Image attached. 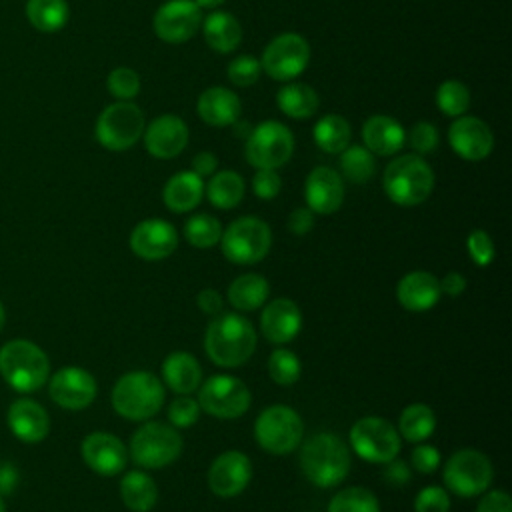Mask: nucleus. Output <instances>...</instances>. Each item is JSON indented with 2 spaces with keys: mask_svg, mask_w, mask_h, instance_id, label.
<instances>
[{
  "mask_svg": "<svg viewBox=\"0 0 512 512\" xmlns=\"http://www.w3.org/2000/svg\"><path fill=\"white\" fill-rule=\"evenodd\" d=\"M204 348L214 364L236 368L254 354L256 330L248 318L222 310L206 328Z\"/></svg>",
  "mask_w": 512,
  "mask_h": 512,
  "instance_id": "obj_1",
  "label": "nucleus"
},
{
  "mask_svg": "<svg viewBox=\"0 0 512 512\" xmlns=\"http://www.w3.org/2000/svg\"><path fill=\"white\" fill-rule=\"evenodd\" d=\"M300 468L314 486L332 488L340 484L350 470V450L336 434H314L300 450Z\"/></svg>",
  "mask_w": 512,
  "mask_h": 512,
  "instance_id": "obj_2",
  "label": "nucleus"
},
{
  "mask_svg": "<svg viewBox=\"0 0 512 512\" xmlns=\"http://www.w3.org/2000/svg\"><path fill=\"white\" fill-rule=\"evenodd\" d=\"M382 188L398 206L422 204L434 190V170L422 156L402 154L386 166Z\"/></svg>",
  "mask_w": 512,
  "mask_h": 512,
  "instance_id": "obj_3",
  "label": "nucleus"
},
{
  "mask_svg": "<svg viewBox=\"0 0 512 512\" xmlns=\"http://www.w3.org/2000/svg\"><path fill=\"white\" fill-rule=\"evenodd\" d=\"M0 374L16 392H34L48 380L50 360L38 344L16 338L0 348Z\"/></svg>",
  "mask_w": 512,
  "mask_h": 512,
  "instance_id": "obj_4",
  "label": "nucleus"
},
{
  "mask_svg": "<svg viewBox=\"0 0 512 512\" xmlns=\"http://www.w3.org/2000/svg\"><path fill=\"white\" fill-rule=\"evenodd\" d=\"M164 404V386L152 372L136 370L118 378L112 390L114 410L128 420H146Z\"/></svg>",
  "mask_w": 512,
  "mask_h": 512,
  "instance_id": "obj_5",
  "label": "nucleus"
},
{
  "mask_svg": "<svg viewBox=\"0 0 512 512\" xmlns=\"http://www.w3.org/2000/svg\"><path fill=\"white\" fill-rule=\"evenodd\" d=\"M144 128L146 118L142 108L132 100H116L96 118L94 136L102 148L124 152L142 138Z\"/></svg>",
  "mask_w": 512,
  "mask_h": 512,
  "instance_id": "obj_6",
  "label": "nucleus"
},
{
  "mask_svg": "<svg viewBox=\"0 0 512 512\" xmlns=\"http://www.w3.org/2000/svg\"><path fill=\"white\" fill-rule=\"evenodd\" d=\"M294 152V134L290 128L278 120H264L252 126L246 144L244 156L250 166L256 170L270 168L276 170L284 166Z\"/></svg>",
  "mask_w": 512,
  "mask_h": 512,
  "instance_id": "obj_7",
  "label": "nucleus"
},
{
  "mask_svg": "<svg viewBox=\"0 0 512 512\" xmlns=\"http://www.w3.org/2000/svg\"><path fill=\"white\" fill-rule=\"evenodd\" d=\"M220 246L222 254L230 262L256 264L268 254L272 246V232L264 220L256 216H242L222 232Z\"/></svg>",
  "mask_w": 512,
  "mask_h": 512,
  "instance_id": "obj_8",
  "label": "nucleus"
},
{
  "mask_svg": "<svg viewBox=\"0 0 512 512\" xmlns=\"http://www.w3.org/2000/svg\"><path fill=\"white\" fill-rule=\"evenodd\" d=\"M304 434L302 418L296 410L284 404L268 406L260 412L254 424V436L258 444L270 454H288L292 452Z\"/></svg>",
  "mask_w": 512,
  "mask_h": 512,
  "instance_id": "obj_9",
  "label": "nucleus"
},
{
  "mask_svg": "<svg viewBox=\"0 0 512 512\" xmlns=\"http://www.w3.org/2000/svg\"><path fill=\"white\" fill-rule=\"evenodd\" d=\"M182 452L178 428L162 422L142 424L130 440V456L144 468H162L174 462Z\"/></svg>",
  "mask_w": 512,
  "mask_h": 512,
  "instance_id": "obj_10",
  "label": "nucleus"
},
{
  "mask_svg": "<svg viewBox=\"0 0 512 512\" xmlns=\"http://www.w3.org/2000/svg\"><path fill=\"white\" fill-rule=\"evenodd\" d=\"M310 62V44L296 32H282L274 36L260 58L262 72L278 82H292Z\"/></svg>",
  "mask_w": 512,
  "mask_h": 512,
  "instance_id": "obj_11",
  "label": "nucleus"
},
{
  "mask_svg": "<svg viewBox=\"0 0 512 512\" xmlns=\"http://www.w3.org/2000/svg\"><path fill=\"white\" fill-rule=\"evenodd\" d=\"M442 478L450 492L464 498L478 496L492 482V464L480 450L464 448L448 458Z\"/></svg>",
  "mask_w": 512,
  "mask_h": 512,
  "instance_id": "obj_12",
  "label": "nucleus"
},
{
  "mask_svg": "<svg viewBox=\"0 0 512 512\" xmlns=\"http://www.w3.org/2000/svg\"><path fill=\"white\" fill-rule=\"evenodd\" d=\"M350 442L354 452L374 464H386L400 452V434L384 418L364 416L350 430Z\"/></svg>",
  "mask_w": 512,
  "mask_h": 512,
  "instance_id": "obj_13",
  "label": "nucleus"
},
{
  "mask_svg": "<svg viewBox=\"0 0 512 512\" xmlns=\"http://www.w3.org/2000/svg\"><path fill=\"white\" fill-rule=\"evenodd\" d=\"M250 390L248 386L230 376V374H214L210 376L198 392L200 410L216 416V418H238L250 408Z\"/></svg>",
  "mask_w": 512,
  "mask_h": 512,
  "instance_id": "obj_14",
  "label": "nucleus"
},
{
  "mask_svg": "<svg viewBox=\"0 0 512 512\" xmlns=\"http://www.w3.org/2000/svg\"><path fill=\"white\" fill-rule=\"evenodd\" d=\"M202 8L194 0H166L152 18L154 34L168 44L194 38L202 26Z\"/></svg>",
  "mask_w": 512,
  "mask_h": 512,
  "instance_id": "obj_15",
  "label": "nucleus"
},
{
  "mask_svg": "<svg viewBox=\"0 0 512 512\" xmlns=\"http://www.w3.org/2000/svg\"><path fill=\"white\" fill-rule=\"evenodd\" d=\"M450 148L468 162H478L490 156L494 134L490 126L476 116H458L448 128Z\"/></svg>",
  "mask_w": 512,
  "mask_h": 512,
  "instance_id": "obj_16",
  "label": "nucleus"
},
{
  "mask_svg": "<svg viewBox=\"0 0 512 512\" xmlns=\"http://www.w3.org/2000/svg\"><path fill=\"white\" fill-rule=\"evenodd\" d=\"M94 376L78 366L60 368L50 378V398L66 410H82L90 406L96 398Z\"/></svg>",
  "mask_w": 512,
  "mask_h": 512,
  "instance_id": "obj_17",
  "label": "nucleus"
},
{
  "mask_svg": "<svg viewBox=\"0 0 512 512\" xmlns=\"http://www.w3.org/2000/svg\"><path fill=\"white\" fill-rule=\"evenodd\" d=\"M144 146L150 156L160 160L176 158L188 144V126L176 114H160L144 128Z\"/></svg>",
  "mask_w": 512,
  "mask_h": 512,
  "instance_id": "obj_18",
  "label": "nucleus"
},
{
  "mask_svg": "<svg viewBox=\"0 0 512 512\" xmlns=\"http://www.w3.org/2000/svg\"><path fill=\"white\" fill-rule=\"evenodd\" d=\"M252 478V462L244 452L228 450L216 456L208 470V486L216 496L232 498L240 494Z\"/></svg>",
  "mask_w": 512,
  "mask_h": 512,
  "instance_id": "obj_19",
  "label": "nucleus"
},
{
  "mask_svg": "<svg viewBox=\"0 0 512 512\" xmlns=\"http://www.w3.org/2000/svg\"><path fill=\"white\" fill-rule=\"evenodd\" d=\"M178 246L176 228L162 218H148L134 226L130 234V248L144 260H162Z\"/></svg>",
  "mask_w": 512,
  "mask_h": 512,
  "instance_id": "obj_20",
  "label": "nucleus"
},
{
  "mask_svg": "<svg viewBox=\"0 0 512 512\" xmlns=\"http://www.w3.org/2000/svg\"><path fill=\"white\" fill-rule=\"evenodd\" d=\"M82 458L100 476H114L126 468L128 450L110 432H92L82 442Z\"/></svg>",
  "mask_w": 512,
  "mask_h": 512,
  "instance_id": "obj_21",
  "label": "nucleus"
},
{
  "mask_svg": "<svg viewBox=\"0 0 512 512\" xmlns=\"http://www.w3.org/2000/svg\"><path fill=\"white\" fill-rule=\"evenodd\" d=\"M304 198L314 214H332L344 202V182L342 176L328 168L316 166L304 182Z\"/></svg>",
  "mask_w": 512,
  "mask_h": 512,
  "instance_id": "obj_22",
  "label": "nucleus"
},
{
  "mask_svg": "<svg viewBox=\"0 0 512 512\" xmlns=\"http://www.w3.org/2000/svg\"><path fill=\"white\" fill-rule=\"evenodd\" d=\"M8 426L18 440L36 444L48 436L50 416L36 400L18 398L8 408Z\"/></svg>",
  "mask_w": 512,
  "mask_h": 512,
  "instance_id": "obj_23",
  "label": "nucleus"
},
{
  "mask_svg": "<svg viewBox=\"0 0 512 512\" xmlns=\"http://www.w3.org/2000/svg\"><path fill=\"white\" fill-rule=\"evenodd\" d=\"M260 328L272 344H286L294 340L302 328L300 308L288 298H274L260 316Z\"/></svg>",
  "mask_w": 512,
  "mask_h": 512,
  "instance_id": "obj_24",
  "label": "nucleus"
},
{
  "mask_svg": "<svg viewBox=\"0 0 512 512\" xmlns=\"http://www.w3.org/2000/svg\"><path fill=\"white\" fill-rule=\"evenodd\" d=\"M404 140V126L388 114H374L362 124V146L368 148L374 156L398 154L402 146H406Z\"/></svg>",
  "mask_w": 512,
  "mask_h": 512,
  "instance_id": "obj_25",
  "label": "nucleus"
},
{
  "mask_svg": "<svg viewBox=\"0 0 512 512\" xmlns=\"http://www.w3.org/2000/svg\"><path fill=\"white\" fill-rule=\"evenodd\" d=\"M196 112L202 118V122L216 128H224L240 120L242 102L230 88L210 86L198 96Z\"/></svg>",
  "mask_w": 512,
  "mask_h": 512,
  "instance_id": "obj_26",
  "label": "nucleus"
},
{
  "mask_svg": "<svg viewBox=\"0 0 512 512\" xmlns=\"http://www.w3.org/2000/svg\"><path fill=\"white\" fill-rule=\"evenodd\" d=\"M440 296H442V292H440L438 278L424 270L406 274L396 286L398 302L410 312L430 310L432 306H436Z\"/></svg>",
  "mask_w": 512,
  "mask_h": 512,
  "instance_id": "obj_27",
  "label": "nucleus"
},
{
  "mask_svg": "<svg viewBox=\"0 0 512 512\" xmlns=\"http://www.w3.org/2000/svg\"><path fill=\"white\" fill-rule=\"evenodd\" d=\"M204 196V178L194 174L192 170L176 172L168 178L162 190V200L172 212H190L200 204Z\"/></svg>",
  "mask_w": 512,
  "mask_h": 512,
  "instance_id": "obj_28",
  "label": "nucleus"
},
{
  "mask_svg": "<svg viewBox=\"0 0 512 512\" xmlns=\"http://www.w3.org/2000/svg\"><path fill=\"white\" fill-rule=\"evenodd\" d=\"M200 30L206 44L218 54H230L242 42V26L238 18L224 10H214L206 18H202Z\"/></svg>",
  "mask_w": 512,
  "mask_h": 512,
  "instance_id": "obj_29",
  "label": "nucleus"
},
{
  "mask_svg": "<svg viewBox=\"0 0 512 512\" xmlns=\"http://www.w3.org/2000/svg\"><path fill=\"white\" fill-rule=\"evenodd\" d=\"M162 378L178 394L194 392L202 382V368L188 352H172L162 364Z\"/></svg>",
  "mask_w": 512,
  "mask_h": 512,
  "instance_id": "obj_30",
  "label": "nucleus"
},
{
  "mask_svg": "<svg viewBox=\"0 0 512 512\" xmlns=\"http://www.w3.org/2000/svg\"><path fill=\"white\" fill-rule=\"evenodd\" d=\"M276 104L284 116L294 120H306L318 112L320 98L310 84L284 82V86L276 94Z\"/></svg>",
  "mask_w": 512,
  "mask_h": 512,
  "instance_id": "obj_31",
  "label": "nucleus"
},
{
  "mask_svg": "<svg viewBox=\"0 0 512 512\" xmlns=\"http://www.w3.org/2000/svg\"><path fill=\"white\" fill-rule=\"evenodd\" d=\"M120 496L126 508L134 512H148L156 506L158 488H156V482L146 472L132 470L122 476Z\"/></svg>",
  "mask_w": 512,
  "mask_h": 512,
  "instance_id": "obj_32",
  "label": "nucleus"
},
{
  "mask_svg": "<svg viewBox=\"0 0 512 512\" xmlns=\"http://www.w3.org/2000/svg\"><path fill=\"white\" fill-rule=\"evenodd\" d=\"M204 194L212 206L230 210L244 198V178L234 170H218L210 176L208 184H204Z\"/></svg>",
  "mask_w": 512,
  "mask_h": 512,
  "instance_id": "obj_33",
  "label": "nucleus"
},
{
  "mask_svg": "<svg viewBox=\"0 0 512 512\" xmlns=\"http://www.w3.org/2000/svg\"><path fill=\"white\" fill-rule=\"evenodd\" d=\"M270 294L268 280L262 274L248 272L238 276L228 288V300L236 310L250 312L260 308Z\"/></svg>",
  "mask_w": 512,
  "mask_h": 512,
  "instance_id": "obj_34",
  "label": "nucleus"
},
{
  "mask_svg": "<svg viewBox=\"0 0 512 512\" xmlns=\"http://www.w3.org/2000/svg\"><path fill=\"white\" fill-rule=\"evenodd\" d=\"M24 12L28 22L44 34L62 30L70 18V6L66 0H26Z\"/></svg>",
  "mask_w": 512,
  "mask_h": 512,
  "instance_id": "obj_35",
  "label": "nucleus"
},
{
  "mask_svg": "<svg viewBox=\"0 0 512 512\" xmlns=\"http://www.w3.org/2000/svg\"><path fill=\"white\" fill-rule=\"evenodd\" d=\"M314 142L326 154H340L352 142L350 122L340 114H324L312 128Z\"/></svg>",
  "mask_w": 512,
  "mask_h": 512,
  "instance_id": "obj_36",
  "label": "nucleus"
},
{
  "mask_svg": "<svg viewBox=\"0 0 512 512\" xmlns=\"http://www.w3.org/2000/svg\"><path fill=\"white\" fill-rule=\"evenodd\" d=\"M400 436L410 440V442H422L426 440L434 428H436V416L432 412L430 406L414 402L408 404L402 412H400Z\"/></svg>",
  "mask_w": 512,
  "mask_h": 512,
  "instance_id": "obj_37",
  "label": "nucleus"
},
{
  "mask_svg": "<svg viewBox=\"0 0 512 512\" xmlns=\"http://www.w3.org/2000/svg\"><path fill=\"white\" fill-rule=\"evenodd\" d=\"M340 170L352 184H364L376 174V158L362 144H348L340 152Z\"/></svg>",
  "mask_w": 512,
  "mask_h": 512,
  "instance_id": "obj_38",
  "label": "nucleus"
},
{
  "mask_svg": "<svg viewBox=\"0 0 512 512\" xmlns=\"http://www.w3.org/2000/svg\"><path fill=\"white\" fill-rule=\"evenodd\" d=\"M436 106L444 116H450V118L464 116L470 108L468 86L456 78L444 80L436 90Z\"/></svg>",
  "mask_w": 512,
  "mask_h": 512,
  "instance_id": "obj_39",
  "label": "nucleus"
},
{
  "mask_svg": "<svg viewBox=\"0 0 512 512\" xmlns=\"http://www.w3.org/2000/svg\"><path fill=\"white\" fill-rule=\"evenodd\" d=\"M184 236L194 248H212L220 242L222 224L210 214H194L184 224Z\"/></svg>",
  "mask_w": 512,
  "mask_h": 512,
  "instance_id": "obj_40",
  "label": "nucleus"
},
{
  "mask_svg": "<svg viewBox=\"0 0 512 512\" xmlns=\"http://www.w3.org/2000/svg\"><path fill=\"white\" fill-rule=\"evenodd\" d=\"M328 512H380V504L368 488L352 486L336 492L328 504Z\"/></svg>",
  "mask_w": 512,
  "mask_h": 512,
  "instance_id": "obj_41",
  "label": "nucleus"
},
{
  "mask_svg": "<svg viewBox=\"0 0 512 512\" xmlns=\"http://www.w3.org/2000/svg\"><path fill=\"white\" fill-rule=\"evenodd\" d=\"M268 374L276 384L290 386L298 382L302 374V364L292 350L276 348L268 358Z\"/></svg>",
  "mask_w": 512,
  "mask_h": 512,
  "instance_id": "obj_42",
  "label": "nucleus"
},
{
  "mask_svg": "<svg viewBox=\"0 0 512 512\" xmlns=\"http://www.w3.org/2000/svg\"><path fill=\"white\" fill-rule=\"evenodd\" d=\"M140 86L142 82L138 72L128 66H118L110 70L106 78V88L116 100H134L140 92Z\"/></svg>",
  "mask_w": 512,
  "mask_h": 512,
  "instance_id": "obj_43",
  "label": "nucleus"
},
{
  "mask_svg": "<svg viewBox=\"0 0 512 512\" xmlns=\"http://www.w3.org/2000/svg\"><path fill=\"white\" fill-rule=\"evenodd\" d=\"M404 144H408L412 148L414 154L418 156H424V154H430L438 148L440 144V134H438V128L428 122V120H420V122H414L410 126V130L406 132V140Z\"/></svg>",
  "mask_w": 512,
  "mask_h": 512,
  "instance_id": "obj_44",
  "label": "nucleus"
},
{
  "mask_svg": "<svg viewBox=\"0 0 512 512\" xmlns=\"http://www.w3.org/2000/svg\"><path fill=\"white\" fill-rule=\"evenodd\" d=\"M262 74V66H260V60L250 56V54H240L236 56L228 68H226V76L228 80L234 84V86H240V88H248L252 84L258 82Z\"/></svg>",
  "mask_w": 512,
  "mask_h": 512,
  "instance_id": "obj_45",
  "label": "nucleus"
},
{
  "mask_svg": "<svg viewBox=\"0 0 512 512\" xmlns=\"http://www.w3.org/2000/svg\"><path fill=\"white\" fill-rule=\"evenodd\" d=\"M200 416V404L198 400L182 394L176 398L168 408V420L174 428H188L192 426Z\"/></svg>",
  "mask_w": 512,
  "mask_h": 512,
  "instance_id": "obj_46",
  "label": "nucleus"
},
{
  "mask_svg": "<svg viewBox=\"0 0 512 512\" xmlns=\"http://www.w3.org/2000/svg\"><path fill=\"white\" fill-rule=\"evenodd\" d=\"M416 512H448L450 498L442 486H424L414 498Z\"/></svg>",
  "mask_w": 512,
  "mask_h": 512,
  "instance_id": "obj_47",
  "label": "nucleus"
},
{
  "mask_svg": "<svg viewBox=\"0 0 512 512\" xmlns=\"http://www.w3.org/2000/svg\"><path fill=\"white\" fill-rule=\"evenodd\" d=\"M466 246H468V254L474 260L476 266H488L494 258V242L488 236V232L484 230H472L466 238Z\"/></svg>",
  "mask_w": 512,
  "mask_h": 512,
  "instance_id": "obj_48",
  "label": "nucleus"
},
{
  "mask_svg": "<svg viewBox=\"0 0 512 512\" xmlns=\"http://www.w3.org/2000/svg\"><path fill=\"white\" fill-rule=\"evenodd\" d=\"M282 188V178L278 176L276 170L270 168H260L252 176V192L262 198V200H272L280 194Z\"/></svg>",
  "mask_w": 512,
  "mask_h": 512,
  "instance_id": "obj_49",
  "label": "nucleus"
},
{
  "mask_svg": "<svg viewBox=\"0 0 512 512\" xmlns=\"http://www.w3.org/2000/svg\"><path fill=\"white\" fill-rule=\"evenodd\" d=\"M410 464L416 472L432 474L440 466V452L430 444H418L410 454Z\"/></svg>",
  "mask_w": 512,
  "mask_h": 512,
  "instance_id": "obj_50",
  "label": "nucleus"
},
{
  "mask_svg": "<svg viewBox=\"0 0 512 512\" xmlns=\"http://www.w3.org/2000/svg\"><path fill=\"white\" fill-rule=\"evenodd\" d=\"M314 228V212L306 206L294 208L288 216V230L296 236H304Z\"/></svg>",
  "mask_w": 512,
  "mask_h": 512,
  "instance_id": "obj_51",
  "label": "nucleus"
},
{
  "mask_svg": "<svg viewBox=\"0 0 512 512\" xmlns=\"http://www.w3.org/2000/svg\"><path fill=\"white\" fill-rule=\"evenodd\" d=\"M476 512H512V500L506 492L492 490V492L484 494Z\"/></svg>",
  "mask_w": 512,
  "mask_h": 512,
  "instance_id": "obj_52",
  "label": "nucleus"
},
{
  "mask_svg": "<svg viewBox=\"0 0 512 512\" xmlns=\"http://www.w3.org/2000/svg\"><path fill=\"white\" fill-rule=\"evenodd\" d=\"M386 464H388V466H386L382 478H384L390 486L402 488L404 484H408V480H410V466H408L404 460L392 458V460L386 462Z\"/></svg>",
  "mask_w": 512,
  "mask_h": 512,
  "instance_id": "obj_53",
  "label": "nucleus"
},
{
  "mask_svg": "<svg viewBox=\"0 0 512 512\" xmlns=\"http://www.w3.org/2000/svg\"><path fill=\"white\" fill-rule=\"evenodd\" d=\"M196 304L208 316H216V314H220L224 310V300H222L220 292L214 290V288L200 290L198 296H196Z\"/></svg>",
  "mask_w": 512,
  "mask_h": 512,
  "instance_id": "obj_54",
  "label": "nucleus"
},
{
  "mask_svg": "<svg viewBox=\"0 0 512 512\" xmlns=\"http://www.w3.org/2000/svg\"><path fill=\"white\" fill-rule=\"evenodd\" d=\"M216 168H218V158H216V154H212V152H208V150L198 152V154L192 158V166H190V170H192L194 174H198L200 178L212 176V174L216 172Z\"/></svg>",
  "mask_w": 512,
  "mask_h": 512,
  "instance_id": "obj_55",
  "label": "nucleus"
},
{
  "mask_svg": "<svg viewBox=\"0 0 512 512\" xmlns=\"http://www.w3.org/2000/svg\"><path fill=\"white\" fill-rule=\"evenodd\" d=\"M18 470L12 462H0V496L12 494L14 488L18 486Z\"/></svg>",
  "mask_w": 512,
  "mask_h": 512,
  "instance_id": "obj_56",
  "label": "nucleus"
},
{
  "mask_svg": "<svg viewBox=\"0 0 512 512\" xmlns=\"http://www.w3.org/2000/svg\"><path fill=\"white\" fill-rule=\"evenodd\" d=\"M438 282H440V292L446 294V296H452V298L460 296L464 292V288H466V278L460 272H448Z\"/></svg>",
  "mask_w": 512,
  "mask_h": 512,
  "instance_id": "obj_57",
  "label": "nucleus"
},
{
  "mask_svg": "<svg viewBox=\"0 0 512 512\" xmlns=\"http://www.w3.org/2000/svg\"><path fill=\"white\" fill-rule=\"evenodd\" d=\"M232 126L236 128V130H234V132H236V136H242L244 140L248 138V134H250V130H252V126H250L248 122H238V120H236Z\"/></svg>",
  "mask_w": 512,
  "mask_h": 512,
  "instance_id": "obj_58",
  "label": "nucleus"
},
{
  "mask_svg": "<svg viewBox=\"0 0 512 512\" xmlns=\"http://www.w3.org/2000/svg\"><path fill=\"white\" fill-rule=\"evenodd\" d=\"M198 4V8H206V10H216L218 6H222L226 0H194Z\"/></svg>",
  "mask_w": 512,
  "mask_h": 512,
  "instance_id": "obj_59",
  "label": "nucleus"
},
{
  "mask_svg": "<svg viewBox=\"0 0 512 512\" xmlns=\"http://www.w3.org/2000/svg\"><path fill=\"white\" fill-rule=\"evenodd\" d=\"M4 322H6V312H4V306L0 302V330L4 328Z\"/></svg>",
  "mask_w": 512,
  "mask_h": 512,
  "instance_id": "obj_60",
  "label": "nucleus"
},
{
  "mask_svg": "<svg viewBox=\"0 0 512 512\" xmlns=\"http://www.w3.org/2000/svg\"><path fill=\"white\" fill-rule=\"evenodd\" d=\"M0 512H6V504H4V496H0Z\"/></svg>",
  "mask_w": 512,
  "mask_h": 512,
  "instance_id": "obj_61",
  "label": "nucleus"
}]
</instances>
